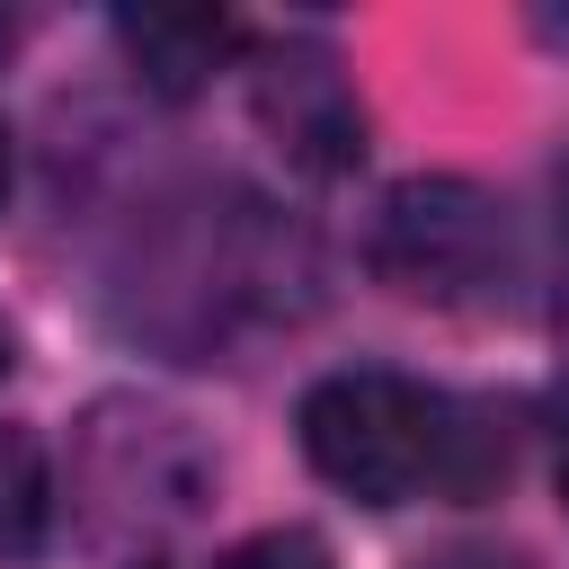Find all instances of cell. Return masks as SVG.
Here are the masks:
<instances>
[{
	"label": "cell",
	"mask_w": 569,
	"mask_h": 569,
	"mask_svg": "<svg viewBox=\"0 0 569 569\" xmlns=\"http://www.w3.org/2000/svg\"><path fill=\"white\" fill-rule=\"evenodd\" d=\"M302 453L329 489L365 498V507H400V498H427V489H471V427L445 391L409 382V373H382V365H356V373H329L302 391Z\"/></svg>",
	"instance_id": "obj_1"
},
{
	"label": "cell",
	"mask_w": 569,
	"mask_h": 569,
	"mask_svg": "<svg viewBox=\"0 0 569 569\" xmlns=\"http://www.w3.org/2000/svg\"><path fill=\"white\" fill-rule=\"evenodd\" d=\"M507 258V222L471 178H409L382 196L373 222V267L418 293V302H462L471 284H489V267Z\"/></svg>",
	"instance_id": "obj_2"
},
{
	"label": "cell",
	"mask_w": 569,
	"mask_h": 569,
	"mask_svg": "<svg viewBox=\"0 0 569 569\" xmlns=\"http://www.w3.org/2000/svg\"><path fill=\"white\" fill-rule=\"evenodd\" d=\"M258 124L276 133V151H293L302 169H347L365 151V116L338 80L329 44H276L258 62Z\"/></svg>",
	"instance_id": "obj_3"
},
{
	"label": "cell",
	"mask_w": 569,
	"mask_h": 569,
	"mask_svg": "<svg viewBox=\"0 0 569 569\" xmlns=\"http://www.w3.org/2000/svg\"><path fill=\"white\" fill-rule=\"evenodd\" d=\"M116 44L133 53V71H142L160 98H187V89L240 44V27H231L222 9H124V18H116Z\"/></svg>",
	"instance_id": "obj_4"
},
{
	"label": "cell",
	"mask_w": 569,
	"mask_h": 569,
	"mask_svg": "<svg viewBox=\"0 0 569 569\" xmlns=\"http://www.w3.org/2000/svg\"><path fill=\"white\" fill-rule=\"evenodd\" d=\"M44 533V453L36 436L0 427V560H27Z\"/></svg>",
	"instance_id": "obj_5"
},
{
	"label": "cell",
	"mask_w": 569,
	"mask_h": 569,
	"mask_svg": "<svg viewBox=\"0 0 569 569\" xmlns=\"http://www.w3.org/2000/svg\"><path fill=\"white\" fill-rule=\"evenodd\" d=\"M213 569H338V560H329V542H320V533H302V525H276V533H258V542L222 551Z\"/></svg>",
	"instance_id": "obj_6"
},
{
	"label": "cell",
	"mask_w": 569,
	"mask_h": 569,
	"mask_svg": "<svg viewBox=\"0 0 569 569\" xmlns=\"http://www.w3.org/2000/svg\"><path fill=\"white\" fill-rule=\"evenodd\" d=\"M427 569H525V560H498V551H445V560H427Z\"/></svg>",
	"instance_id": "obj_7"
},
{
	"label": "cell",
	"mask_w": 569,
	"mask_h": 569,
	"mask_svg": "<svg viewBox=\"0 0 569 569\" xmlns=\"http://www.w3.org/2000/svg\"><path fill=\"white\" fill-rule=\"evenodd\" d=\"M0 204H9V124H0Z\"/></svg>",
	"instance_id": "obj_8"
},
{
	"label": "cell",
	"mask_w": 569,
	"mask_h": 569,
	"mask_svg": "<svg viewBox=\"0 0 569 569\" xmlns=\"http://www.w3.org/2000/svg\"><path fill=\"white\" fill-rule=\"evenodd\" d=\"M560 507H569V445H560Z\"/></svg>",
	"instance_id": "obj_9"
},
{
	"label": "cell",
	"mask_w": 569,
	"mask_h": 569,
	"mask_svg": "<svg viewBox=\"0 0 569 569\" xmlns=\"http://www.w3.org/2000/svg\"><path fill=\"white\" fill-rule=\"evenodd\" d=\"M0 365H9V329H0Z\"/></svg>",
	"instance_id": "obj_10"
}]
</instances>
